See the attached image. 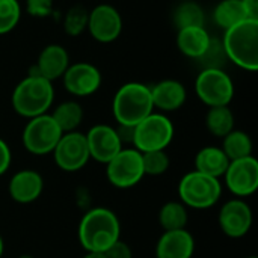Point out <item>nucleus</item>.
<instances>
[{
    "label": "nucleus",
    "instance_id": "1",
    "mask_svg": "<svg viewBox=\"0 0 258 258\" xmlns=\"http://www.w3.org/2000/svg\"><path fill=\"white\" fill-rule=\"evenodd\" d=\"M79 240L86 252H104L121 237L118 216L106 209L95 207L85 213L79 224Z\"/></svg>",
    "mask_w": 258,
    "mask_h": 258
},
{
    "label": "nucleus",
    "instance_id": "2",
    "mask_svg": "<svg viewBox=\"0 0 258 258\" xmlns=\"http://www.w3.org/2000/svg\"><path fill=\"white\" fill-rule=\"evenodd\" d=\"M53 100V83L33 71L15 86L11 97L12 109L20 116H24L27 119L48 113Z\"/></svg>",
    "mask_w": 258,
    "mask_h": 258
},
{
    "label": "nucleus",
    "instance_id": "3",
    "mask_svg": "<svg viewBox=\"0 0 258 258\" xmlns=\"http://www.w3.org/2000/svg\"><path fill=\"white\" fill-rule=\"evenodd\" d=\"M222 47L228 60L246 71L258 70V20L246 18L225 30Z\"/></svg>",
    "mask_w": 258,
    "mask_h": 258
},
{
    "label": "nucleus",
    "instance_id": "4",
    "mask_svg": "<svg viewBox=\"0 0 258 258\" xmlns=\"http://www.w3.org/2000/svg\"><path fill=\"white\" fill-rule=\"evenodd\" d=\"M113 116L121 125H136L154 112L150 86L138 82L122 85L112 103Z\"/></svg>",
    "mask_w": 258,
    "mask_h": 258
},
{
    "label": "nucleus",
    "instance_id": "5",
    "mask_svg": "<svg viewBox=\"0 0 258 258\" xmlns=\"http://www.w3.org/2000/svg\"><path fill=\"white\" fill-rule=\"evenodd\" d=\"M221 197V180L201 174L195 169L187 172L178 183V198L187 209H210L219 203Z\"/></svg>",
    "mask_w": 258,
    "mask_h": 258
},
{
    "label": "nucleus",
    "instance_id": "6",
    "mask_svg": "<svg viewBox=\"0 0 258 258\" xmlns=\"http://www.w3.org/2000/svg\"><path fill=\"white\" fill-rule=\"evenodd\" d=\"M174 124L163 113H151L135 125L133 144L139 153L166 150L174 139Z\"/></svg>",
    "mask_w": 258,
    "mask_h": 258
},
{
    "label": "nucleus",
    "instance_id": "7",
    "mask_svg": "<svg viewBox=\"0 0 258 258\" xmlns=\"http://www.w3.org/2000/svg\"><path fill=\"white\" fill-rule=\"evenodd\" d=\"M63 133L50 113L30 118L23 128V147L35 156L51 154Z\"/></svg>",
    "mask_w": 258,
    "mask_h": 258
},
{
    "label": "nucleus",
    "instance_id": "8",
    "mask_svg": "<svg viewBox=\"0 0 258 258\" xmlns=\"http://www.w3.org/2000/svg\"><path fill=\"white\" fill-rule=\"evenodd\" d=\"M195 92L209 107L230 106L234 97V83L222 68H204L195 80Z\"/></svg>",
    "mask_w": 258,
    "mask_h": 258
},
{
    "label": "nucleus",
    "instance_id": "9",
    "mask_svg": "<svg viewBox=\"0 0 258 258\" xmlns=\"http://www.w3.org/2000/svg\"><path fill=\"white\" fill-rule=\"evenodd\" d=\"M106 177L118 189H130L144 177L142 153L133 147L122 148L110 162L106 163Z\"/></svg>",
    "mask_w": 258,
    "mask_h": 258
},
{
    "label": "nucleus",
    "instance_id": "10",
    "mask_svg": "<svg viewBox=\"0 0 258 258\" xmlns=\"http://www.w3.org/2000/svg\"><path fill=\"white\" fill-rule=\"evenodd\" d=\"M51 154L56 165L67 172L80 171L91 160L86 136L80 132L63 133Z\"/></svg>",
    "mask_w": 258,
    "mask_h": 258
},
{
    "label": "nucleus",
    "instance_id": "11",
    "mask_svg": "<svg viewBox=\"0 0 258 258\" xmlns=\"http://www.w3.org/2000/svg\"><path fill=\"white\" fill-rule=\"evenodd\" d=\"M225 186L237 198H246L258 189V162L254 156L231 160L225 174Z\"/></svg>",
    "mask_w": 258,
    "mask_h": 258
},
{
    "label": "nucleus",
    "instance_id": "12",
    "mask_svg": "<svg viewBox=\"0 0 258 258\" xmlns=\"http://www.w3.org/2000/svg\"><path fill=\"white\" fill-rule=\"evenodd\" d=\"M254 215L246 201L242 198H233L227 201L218 216L222 233L231 239L245 237L252 227Z\"/></svg>",
    "mask_w": 258,
    "mask_h": 258
},
{
    "label": "nucleus",
    "instance_id": "13",
    "mask_svg": "<svg viewBox=\"0 0 258 258\" xmlns=\"http://www.w3.org/2000/svg\"><path fill=\"white\" fill-rule=\"evenodd\" d=\"M91 36L103 44L113 42L122 32V18L112 5L101 3L89 11L88 27Z\"/></svg>",
    "mask_w": 258,
    "mask_h": 258
},
{
    "label": "nucleus",
    "instance_id": "14",
    "mask_svg": "<svg viewBox=\"0 0 258 258\" xmlns=\"http://www.w3.org/2000/svg\"><path fill=\"white\" fill-rule=\"evenodd\" d=\"M100 70L89 62L70 63L62 76L63 88L76 97H88L95 94L101 86Z\"/></svg>",
    "mask_w": 258,
    "mask_h": 258
},
{
    "label": "nucleus",
    "instance_id": "15",
    "mask_svg": "<svg viewBox=\"0 0 258 258\" xmlns=\"http://www.w3.org/2000/svg\"><path fill=\"white\" fill-rule=\"evenodd\" d=\"M85 136L91 159L103 165L110 162L124 148L115 127L107 124L92 125Z\"/></svg>",
    "mask_w": 258,
    "mask_h": 258
},
{
    "label": "nucleus",
    "instance_id": "16",
    "mask_svg": "<svg viewBox=\"0 0 258 258\" xmlns=\"http://www.w3.org/2000/svg\"><path fill=\"white\" fill-rule=\"evenodd\" d=\"M44 190V178L38 171L21 169L14 174L8 184V192L12 201L18 204H30L36 201Z\"/></svg>",
    "mask_w": 258,
    "mask_h": 258
},
{
    "label": "nucleus",
    "instance_id": "17",
    "mask_svg": "<svg viewBox=\"0 0 258 258\" xmlns=\"http://www.w3.org/2000/svg\"><path fill=\"white\" fill-rule=\"evenodd\" d=\"M70 67V54L65 47L59 44H48L44 47L36 59V65L33 67V73L53 82L60 79L67 68Z\"/></svg>",
    "mask_w": 258,
    "mask_h": 258
},
{
    "label": "nucleus",
    "instance_id": "18",
    "mask_svg": "<svg viewBox=\"0 0 258 258\" xmlns=\"http://www.w3.org/2000/svg\"><path fill=\"white\" fill-rule=\"evenodd\" d=\"M194 252L195 239L187 230L163 231L156 245V258H192Z\"/></svg>",
    "mask_w": 258,
    "mask_h": 258
},
{
    "label": "nucleus",
    "instance_id": "19",
    "mask_svg": "<svg viewBox=\"0 0 258 258\" xmlns=\"http://www.w3.org/2000/svg\"><path fill=\"white\" fill-rule=\"evenodd\" d=\"M151 89V98L154 109H159L162 112H174L178 110L187 98L186 88L181 82L174 79H166L154 86Z\"/></svg>",
    "mask_w": 258,
    "mask_h": 258
},
{
    "label": "nucleus",
    "instance_id": "20",
    "mask_svg": "<svg viewBox=\"0 0 258 258\" xmlns=\"http://www.w3.org/2000/svg\"><path fill=\"white\" fill-rule=\"evenodd\" d=\"M210 42H212V36L209 35L204 26L178 29L177 47L184 56L190 59H200L209 48Z\"/></svg>",
    "mask_w": 258,
    "mask_h": 258
},
{
    "label": "nucleus",
    "instance_id": "21",
    "mask_svg": "<svg viewBox=\"0 0 258 258\" xmlns=\"http://www.w3.org/2000/svg\"><path fill=\"white\" fill-rule=\"evenodd\" d=\"M230 159L225 156L221 147H204L195 156V171L213 178L224 177Z\"/></svg>",
    "mask_w": 258,
    "mask_h": 258
},
{
    "label": "nucleus",
    "instance_id": "22",
    "mask_svg": "<svg viewBox=\"0 0 258 258\" xmlns=\"http://www.w3.org/2000/svg\"><path fill=\"white\" fill-rule=\"evenodd\" d=\"M50 115L62 133L77 132L79 125L83 121V109L77 101H73V100L57 104L54 107L53 113H50Z\"/></svg>",
    "mask_w": 258,
    "mask_h": 258
},
{
    "label": "nucleus",
    "instance_id": "23",
    "mask_svg": "<svg viewBox=\"0 0 258 258\" xmlns=\"http://www.w3.org/2000/svg\"><path fill=\"white\" fill-rule=\"evenodd\" d=\"M246 18L248 15L242 0H222L216 5L213 11V20L216 26L224 30L231 29L233 26L239 24Z\"/></svg>",
    "mask_w": 258,
    "mask_h": 258
},
{
    "label": "nucleus",
    "instance_id": "24",
    "mask_svg": "<svg viewBox=\"0 0 258 258\" xmlns=\"http://www.w3.org/2000/svg\"><path fill=\"white\" fill-rule=\"evenodd\" d=\"M187 221V207L181 201H168L159 210V224L163 231L186 230Z\"/></svg>",
    "mask_w": 258,
    "mask_h": 258
},
{
    "label": "nucleus",
    "instance_id": "25",
    "mask_svg": "<svg viewBox=\"0 0 258 258\" xmlns=\"http://www.w3.org/2000/svg\"><path fill=\"white\" fill-rule=\"evenodd\" d=\"M206 127L216 138H225L234 130V113L228 106L210 107L206 115Z\"/></svg>",
    "mask_w": 258,
    "mask_h": 258
},
{
    "label": "nucleus",
    "instance_id": "26",
    "mask_svg": "<svg viewBox=\"0 0 258 258\" xmlns=\"http://www.w3.org/2000/svg\"><path fill=\"white\" fill-rule=\"evenodd\" d=\"M221 148L231 162V160H237V159L252 156L254 145H252V139L249 138L248 133L234 128L225 138H222V147Z\"/></svg>",
    "mask_w": 258,
    "mask_h": 258
},
{
    "label": "nucleus",
    "instance_id": "27",
    "mask_svg": "<svg viewBox=\"0 0 258 258\" xmlns=\"http://www.w3.org/2000/svg\"><path fill=\"white\" fill-rule=\"evenodd\" d=\"M204 21H206L204 9L197 2L184 0L174 11V23H175L177 29L204 26Z\"/></svg>",
    "mask_w": 258,
    "mask_h": 258
},
{
    "label": "nucleus",
    "instance_id": "28",
    "mask_svg": "<svg viewBox=\"0 0 258 258\" xmlns=\"http://www.w3.org/2000/svg\"><path fill=\"white\" fill-rule=\"evenodd\" d=\"M88 18H89V11L82 5H74L67 11L63 17V30L70 36H79L86 30Z\"/></svg>",
    "mask_w": 258,
    "mask_h": 258
},
{
    "label": "nucleus",
    "instance_id": "29",
    "mask_svg": "<svg viewBox=\"0 0 258 258\" xmlns=\"http://www.w3.org/2000/svg\"><path fill=\"white\" fill-rule=\"evenodd\" d=\"M142 165H144L145 175L159 177L169 169L171 160L165 150L150 151V153H142Z\"/></svg>",
    "mask_w": 258,
    "mask_h": 258
},
{
    "label": "nucleus",
    "instance_id": "30",
    "mask_svg": "<svg viewBox=\"0 0 258 258\" xmlns=\"http://www.w3.org/2000/svg\"><path fill=\"white\" fill-rule=\"evenodd\" d=\"M21 17L18 0H0V35L14 30Z\"/></svg>",
    "mask_w": 258,
    "mask_h": 258
},
{
    "label": "nucleus",
    "instance_id": "31",
    "mask_svg": "<svg viewBox=\"0 0 258 258\" xmlns=\"http://www.w3.org/2000/svg\"><path fill=\"white\" fill-rule=\"evenodd\" d=\"M197 60L201 62L203 70H204V68H222L224 63H225L228 59H227V56H225L222 42L212 38V42H210L209 48H207L206 53H204L200 59H197Z\"/></svg>",
    "mask_w": 258,
    "mask_h": 258
},
{
    "label": "nucleus",
    "instance_id": "32",
    "mask_svg": "<svg viewBox=\"0 0 258 258\" xmlns=\"http://www.w3.org/2000/svg\"><path fill=\"white\" fill-rule=\"evenodd\" d=\"M54 0H26L27 12L35 18H45L51 15Z\"/></svg>",
    "mask_w": 258,
    "mask_h": 258
},
{
    "label": "nucleus",
    "instance_id": "33",
    "mask_svg": "<svg viewBox=\"0 0 258 258\" xmlns=\"http://www.w3.org/2000/svg\"><path fill=\"white\" fill-rule=\"evenodd\" d=\"M104 257L106 258H133V252H132V248L122 242L121 239L116 240L109 249H106L104 252Z\"/></svg>",
    "mask_w": 258,
    "mask_h": 258
},
{
    "label": "nucleus",
    "instance_id": "34",
    "mask_svg": "<svg viewBox=\"0 0 258 258\" xmlns=\"http://www.w3.org/2000/svg\"><path fill=\"white\" fill-rule=\"evenodd\" d=\"M12 162V154H11V148L9 145L0 138V177L9 169Z\"/></svg>",
    "mask_w": 258,
    "mask_h": 258
},
{
    "label": "nucleus",
    "instance_id": "35",
    "mask_svg": "<svg viewBox=\"0 0 258 258\" xmlns=\"http://www.w3.org/2000/svg\"><path fill=\"white\" fill-rule=\"evenodd\" d=\"M116 133H118V138L121 141V144H128L132 145L133 144V135H135V125H121L118 124V127H115Z\"/></svg>",
    "mask_w": 258,
    "mask_h": 258
},
{
    "label": "nucleus",
    "instance_id": "36",
    "mask_svg": "<svg viewBox=\"0 0 258 258\" xmlns=\"http://www.w3.org/2000/svg\"><path fill=\"white\" fill-rule=\"evenodd\" d=\"M248 18L258 20V0H242Z\"/></svg>",
    "mask_w": 258,
    "mask_h": 258
},
{
    "label": "nucleus",
    "instance_id": "37",
    "mask_svg": "<svg viewBox=\"0 0 258 258\" xmlns=\"http://www.w3.org/2000/svg\"><path fill=\"white\" fill-rule=\"evenodd\" d=\"M82 258H106L101 252H86Z\"/></svg>",
    "mask_w": 258,
    "mask_h": 258
},
{
    "label": "nucleus",
    "instance_id": "38",
    "mask_svg": "<svg viewBox=\"0 0 258 258\" xmlns=\"http://www.w3.org/2000/svg\"><path fill=\"white\" fill-rule=\"evenodd\" d=\"M3 252H5V242H3V239L0 236V258L3 255Z\"/></svg>",
    "mask_w": 258,
    "mask_h": 258
},
{
    "label": "nucleus",
    "instance_id": "39",
    "mask_svg": "<svg viewBox=\"0 0 258 258\" xmlns=\"http://www.w3.org/2000/svg\"><path fill=\"white\" fill-rule=\"evenodd\" d=\"M18 258H35V257H32V255H29V254H24V255H20Z\"/></svg>",
    "mask_w": 258,
    "mask_h": 258
},
{
    "label": "nucleus",
    "instance_id": "40",
    "mask_svg": "<svg viewBox=\"0 0 258 258\" xmlns=\"http://www.w3.org/2000/svg\"><path fill=\"white\" fill-rule=\"evenodd\" d=\"M246 258H257V257H254V255H252V257H246Z\"/></svg>",
    "mask_w": 258,
    "mask_h": 258
}]
</instances>
